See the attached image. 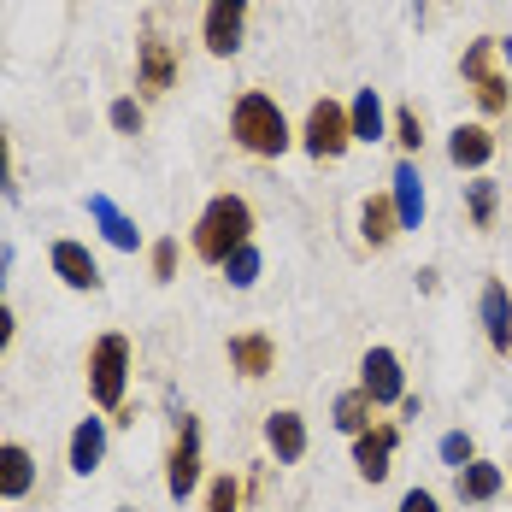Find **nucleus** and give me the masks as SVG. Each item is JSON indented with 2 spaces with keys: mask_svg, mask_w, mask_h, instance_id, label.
<instances>
[{
  "mask_svg": "<svg viewBox=\"0 0 512 512\" xmlns=\"http://www.w3.org/2000/svg\"><path fill=\"white\" fill-rule=\"evenodd\" d=\"M395 142H401V148H418V142H424V124H418V112H412V106L395 112Z\"/></svg>",
  "mask_w": 512,
  "mask_h": 512,
  "instance_id": "obj_30",
  "label": "nucleus"
},
{
  "mask_svg": "<svg viewBox=\"0 0 512 512\" xmlns=\"http://www.w3.org/2000/svg\"><path fill=\"white\" fill-rule=\"evenodd\" d=\"M106 124H112L118 136H142V124H148V112H142V101H136V95H118V101L106 106Z\"/></svg>",
  "mask_w": 512,
  "mask_h": 512,
  "instance_id": "obj_25",
  "label": "nucleus"
},
{
  "mask_svg": "<svg viewBox=\"0 0 512 512\" xmlns=\"http://www.w3.org/2000/svg\"><path fill=\"white\" fill-rule=\"evenodd\" d=\"M389 183H395V218H401V230H418L424 224V177H418V165L401 159Z\"/></svg>",
  "mask_w": 512,
  "mask_h": 512,
  "instance_id": "obj_17",
  "label": "nucleus"
},
{
  "mask_svg": "<svg viewBox=\"0 0 512 512\" xmlns=\"http://www.w3.org/2000/svg\"><path fill=\"white\" fill-rule=\"evenodd\" d=\"M230 365H236L242 377H265V371L277 365V342H271L265 330H242V336H230Z\"/></svg>",
  "mask_w": 512,
  "mask_h": 512,
  "instance_id": "obj_16",
  "label": "nucleus"
},
{
  "mask_svg": "<svg viewBox=\"0 0 512 512\" xmlns=\"http://www.w3.org/2000/svg\"><path fill=\"white\" fill-rule=\"evenodd\" d=\"M465 201H471V224H477V230H489V224H495V183H483V177H477V183H465Z\"/></svg>",
  "mask_w": 512,
  "mask_h": 512,
  "instance_id": "obj_26",
  "label": "nucleus"
},
{
  "mask_svg": "<svg viewBox=\"0 0 512 512\" xmlns=\"http://www.w3.org/2000/svg\"><path fill=\"white\" fill-rule=\"evenodd\" d=\"M89 218L101 224V236L118 248V254H136V248H142V230H136V218H130V212H118L106 195H89Z\"/></svg>",
  "mask_w": 512,
  "mask_h": 512,
  "instance_id": "obj_15",
  "label": "nucleus"
},
{
  "mask_svg": "<svg viewBox=\"0 0 512 512\" xmlns=\"http://www.w3.org/2000/svg\"><path fill=\"white\" fill-rule=\"evenodd\" d=\"M65 460L77 477H95L106 460V418H77V430H71V442H65Z\"/></svg>",
  "mask_w": 512,
  "mask_h": 512,
  "instance_id": "obj_12",
  "label": "nucleus"
},
{
  "mask_svg": "<svg viewBox=\"0 0 512 512\" xmlns=\"http://www.w3.org/2000/svg\"><path fill=\"white\" fill-rule=\"evenodd\" d=\"M495 53H501V42L495 36H477L471 48H465L460 59V71H465V83L477 89V101H483V112H507V77H495Z\"/></svg>",
  "mask_w": 512,
  "mask_h": 512,
  "instance_id": "obj_6",
  "label": "nucleus"
},
{
  "mask_svg": "<svg viewBox=\"0 0 512 512\" xmlns=\"http://www.w3.org/2000/svg\"><path fill=\"white\" fill-rule=\"evenodd\" d=\"M248 242H254V206L242 201V195H212L206 212L195 218V236H189L195 259H206V265H224Z\"/></svg>",
  "mask_w": 512,
  "mask_h": 512,
  "instance_id": "obj_1",
  "label": "nucleus"
},
{
  "mask_svg": "<svg viewBox=\"0 0 512 512\" xmlns=\"http://www.w3.org/2000/svg\"><path fill=\"white\" fill-rule=\"evenodd\" d=\"M130 365H136V348L124 330H106L89 342V401L101 412L124 407V389H130Z\"/></svg>",
  "mask_w": 512,
  "mask_h": 512,
  "instance_id": "obj_3",
  "label": "nucleus"
},
{
  "mask_svg": "<svg viewBox=\"0 0 512 512\" xmlns=\"http://www.w3.org/2000/svg\"><path fill=\"white\" fill-rule=\"evenodd\" d=\"M395 424H371V430H359L354 436V465L365 483H383L389 477V460H395Z\"/></svg>",
  "mask_w": 512,
  "mask_h": 512,
  "instance_id": "obj_11",
  "label": "nucleus"
},
{
  "mask_svg": "<svg viewBox=\"0 0 512 512\" xmlns=\"http://www.w3.org/2000/svg\"><path fill=\"white\" fill-rule=\"evenodd\" d=\"M454 489H460V501H495L501 495V465H489V460H471L460 465V477H454Z\"/></svg>",
  "mask_w": 512,
  "mask_h": 512,
  "instance_id": "obj_21",
  "label": "nucleus"
},
{
  "mask_svg": "<svg viewBox=\"0 0 512 512\" xmlns=\"http://www.w3.org/2000/svg\"><path fill=\"white\" fill-rule=\"evenodd\" d=\"M359 389L371 395V407H401L407 401V377H401V359L389 348H371L359 359Z\"/></svg>",
  "mask_w": 512,
  "mask_h": 512,
  "instance_id": "obj_8",
  "label": "nucleus"
},
{
  "mask_svg": "<svg viewBox=\"0 0 512 512\" xmlns=\"http://www.w3.org/2000/svg\"><path fill=\"white\" fill-rule=\"evenodd\" d=\"M224 283H230V289H254V283H259V248H254V242L224 259Z\"/></svg>",
  "mask_w": 512,
  "mask_h": 512,
  "instance_id": "obj_24",
  "label": "nucleus"
},
{
  "mask_svg": "<svg viewBox=\"0 0 512 512\" xmlns=\"http://www.w3.org/2000/svg\"><path fill=\"white\" fill-rule=\"evenodd\" d=\"M359 236H365L371 248H389V242L401 236V218H395V201L371 195V201H365V212H359Z\"/></svg>",
  "mask_w": 512,
  "mask_h": 512,
  "instance_id": "obj_20",
  "label": "nucleus"
},
{
  "mask_svg": "<svg viewBox=\"0 0 512 512\" xmlns=\"http://www.w3.org/2000/svg\"><path fill=\"white\" fill-rule=\"evenodd\" d=\"M442 460L454 465V471L477 460V454H471V436H465V430H448V436H442Z\"/></svg>",
  "mask_w": 512,
  "mask_h": 512,
  "instance_id": "obj_29",
  "label": "nucleus"
},
{
  "mask_svg": "<svg viewBox=\"0 0 512 512\" xmlns=\"http://www.w3.org/2000/svg\"><path fill=\"white\" fill-rule=\"evenodd\" d=\"M6 271H12V248L0 242V289H6Z\"/></svg>",
  "mask_w": 512,
  "mask_h": 512,
  "instance_id": "obj_34",
  "label": "nucleus"
},
{
  "mask_svg": "<svg viewBox=\"0 0 512 512\" xmlns=\"http://www.w3.org/2000/svg\"><path fill=\"white\" fill-rule=\"evenodd\" d=\"M401 512H436V495L430 489H407L401 495Z\"/></svg>",
  "mask_w": 512,
  "mask_h": 512,
  "instance_id": "obj_32",
  "label": "nucleus"
},
{
  "mask_svg": "<svg viewBox=\"0 0 512 512\" xmlns=\"http://www.w3.org/2000/svg\"><path fill=\"white\" fill-rule=\"evenodd\" d=\"M301 142H307V154H312V159H342L348 148H354V130H348V106L312 101Z\"/></svg>",
  "mask_w": 512,
  "mask_h": 512,
  "instance_id": "obj_4",
  "label": "nucleus"
},
{
  "mask_svg": "<svg viewBox=\"0 0 512 512\" xmlns=\"http://www.w3.org/2000/svg\"><path fill=\"white\" fill-rule=\"evenodd\" d=\"M48 265H53V277L65 283V289H77V295H95L106 277H101V265H95V254L83 248V242H53L48 248Z\"/></svg>",
  "mask_w": 512,
  "mask_h": 512,
  "instance_id": "obj_10",
  "label": "nucleus"
},
{
  "mask_svg": "<svg viewBox=\"0 0 512 512\" xmlns=\"http://www.w3.org/2000/svg\"><path fill=\"white\" fill-rule=\"evenodd\" d=\"M36 489V454L24 442H0V501H24Z\"/></svg>",
  "mask_w": 512,
  "mask_h": 512,
  "instance_id": "obj_13",
  "label": "nucleus"
},
{
  "mask_svg": "<svg viewBox=\"0 0 512 512\" xmlns=\"http://www.w3.org/2000/svg\"><path fill=\"white\" fill-rule=\"evenodd\" d=\"M0 195L18 201V183H12V142H6V124H0Z\"/></svg>",
  "mask_w": 512,
  "mask_h": 512,
  "instance_id": "obj_31",
  "label": "nucleus"
},
{
  "mask_svg": "<svg viewBox=\"0 0 512 512\" xmlns=\"http://www.w3.org/2000/svg\"><path fill=\"white\" fill-rule=\"evenodd\" d=\"M336 430H348V436L371 430V395H365V389H348V395L336 401Z\"/></svg>",
  "mask_w": 512,
  "mask_h": 512,
  "instance_id": "obj_23",
  "label": "nucleus"
},
{
  "mask_svg": "<svg viewBox=\"0 0 512 512\" xmlns=\"http://www.w3.org/2000/svg\"><path fill=\"white\" fill-rule=\"evenodd\" d=\"M448 159H454L460 171H483V165L495 159V136H489L483 124H460V130L448 136Z\"/></svg>",
  "mask_w": 512,
  "mask_h": 512,
  "instance_id": "obj_19",
  "label": "nucleus"
},
{
  "mask_svg": "<svg viewBox=\"0 0 512 512\" xmlns=\"http://www.w3.org/2000/svg\"><path fill=\"white\" fill-rule=\"evenodd\" d=\"M412 12H418V24H424V12H430V0H412Z\"/></svg>",
  "mask_w": 512,
  "mask_h": 512,
  "instance_id": "obj_35",
  "label": "nucleus"
},
{
  "mask_svg": "<svg viewBox=\"0 0 512 512\" xmlns=\"http://www.w3.org/2000/svg\"><path fill=\"white\" fill-rule=\"evenodd\" d=\"M348 130H354V142H383V101H377V89H359L354 106H348Z\"/></svg>",
  "mask_w": 512,
  "mask_h": 512,
  "instance_id": "obj_22",
  "label": "nucleus"
},
{
  "mask_svg": "<svg viewBox=\"0 0 512 512\" xmlns=\"http://www.w3.org/2000/svg\"><path fill=\"white\" fill-rule=\"evenodd\" d=\"M148 259H154V277H159V283H171V277H177V242H171V236H159L154 248H148Z\"/></svg>",
  "mask_w": 512,
  "mask_h": 512,
  "instance_id": "obj_28",
  "label": "nucleus"
},
{
  "mask_svg": "<svg viewBox=\"0 0 512 512\" xmlns=\"http://www.w3.org/2000/svg\"><path fill=\"white\" fill-rule=\"evenodd\" d=\"M12 336H18V318H12V307H6V301H0V354L12 348Z\"/></svg>",
  "mask_w": 512,
  "mask_h": 512,
  "instance_id": "obj_33",
  "label": "nucleus"
},
{
  "mask_svg": "<svg viewBox=\"0 0 512 512\" xmlns=\"http://www.w3.org/2000/svg\"><path fill=\"white\" fill-rule=\"evenodd\" d=\"M201 489V424L183 412V430L171 442V460H165V495L171 501H189Z\"/></svg>",
  "mask_w": 512,
  "mask_h": 512,
  "instance_id": "obj_5",
  "label": "nucleus"
},
{
  "mask_svg": "<svg viewBox=\"0 0 512 512\" xmlns=\"http://www.w3.org/2000/svg\"><path fill=\"white\" fill-rule=\"evenodd\" d=\"M242 507V483L224 471V477H212V489H206V512H236Z\"/></svg>",
  "mask_w": 512,
  "mask_h": 512,
  "instance_id": "obj_27",
  "label": "nucleus"
},
{
  "mask_svg": "<svg viewBox=\"0 0 512 512\" xmlns=\"http://www.w3.org/2000/svg\"><path fill=\"white\" fill-rule=\"evenodd\" d=\"M171 83H177V53H171V42L159 30H148L136 42V89L142 95H165Z\"/></svg>",
  "mask_w": 512,
  "mask_h": 512,
  "instance_id": "obj_9",
  "label": "nucleus"
},
{
  "mask_svg": "<svg viewBox=\"0 0 512 512\" xmlns=\"http://www.w3.org/2000/svg\"><path fill=\"white\" fill-rule=\"evenodd\" d=\"M242 30H248V0H206L201 42L212 59H230V53L242 48Z\"/></svg>",
  "mask_w": 512,
  "mask_h": 512,
  "instance_id": "obj_7",
  "label": "nucleus"
},
{
  "mask_svg": "<svg viewBox=\"0 0 512 512\" xmlns=\"http://www.w3.org/2000/svg\"><path fill=\"white\" fill-rule=\"evenodd\" d=\"M483 330L495 354H512V295L501 283H483Z\"/></svg>",
  "mask_w": 512,
  "mask_h": 512,
  "instance_id": "obj_18",
  "label": "nucleus"
},
{
  "mask_svg": "<svg viewBox=\"0 0 512 512\" xmlns=\"http://www.w3.org/2000/svg\"><path fill=\"white\" fill-rule=\"evenodd\" d=\"M265 448H271L283 465H295L301 454H307V418H301V412H289V407L271 412V418H265Z\"/></svg>",
  "mask_w": 512,
  "mask_h": 512,
  "instance_id": "obj_14",
  "label": "nucleus"
},
{
  "mask_svg": "<svg viewBox=\"0 0 512 512\" xmlns=\"http://www.w3.org/2000/svg\"><path fill=\"white\" fill-rule=\"evenodd\" d=\"M230 136H236V148L254 159H277L289 154V118H283V106L271 101V95H259V89H248L242 101L230 106Z\"/></svg>",
  "mask_w": 512,
  "mask_h": 512,
  "instance_id": "obj_2",
  "label": "nucleus"
}]
</instances>
